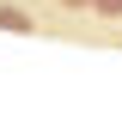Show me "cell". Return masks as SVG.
I'll return each mask as SVG.
<instances>
[{"label": "cell", "mask_w": 122, "mask_h": 122, "mask_svg": "<svg viewBox=\"0 0 122 122\" xmlns=\"http://www.w3.org/2000/svg\"><path fill=\"white\" fill-rule=\"evenodd\" d=\"M92 6H98L104 18H122V0H92Z\"/></svg>", "instance_id": "obj_1"}, {"label": "cell", "mask_w": 122, "mask_h": 122, "mask_svg": "<svg viewBox=\"0 0 122 122\" xmlns=\"http://www.w3.org/2000/svg\"><path fill=\"white\" fill-rule=\"evenodd\" d=\"M67 6H92V0H67Z\"/></svg>", "instance_id": "obj_2"}]
</instances>
